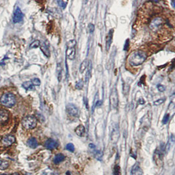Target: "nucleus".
<instances>
[{"mask_svg":"<svg viewBox=\"0 0 175 175\" xmlns=\"http://www.w3.org/2000/svg\"><path fill=\"white\" fill-rule=\"evenodd\" d=\"M165 101V98L158 99V100H157L155 101V102H153V105H155V106H160L161 104H162Z\"/></svg>","mask_w":175,"mask_h":175,"instance_id":"obj_30","label":"nucleus"},{"mask_svg":"<svg viewBox=\"0 0 175 175\" xmlns=\"http://www.w3.org/2000/svg\"><path fill=\"white\" fill-rule=\"evenodd\" d=\"M9 167V163L5 160H0V170L4 171Z\"/></svg>","mask_w":175,"mask_h":175,"instance_id":"obj_21","label":"nucleus"},{"mask_svg":"<svg viewBox=\"0 0 175 175\" xmlns=\"http://www.w3.org/2000/svg\"><path fill=\"white\" fill-rule=\"evenodd\" d=\"M174 137L172 135V137H171V138H170V139H169V142H168V144H167V147H166L167 151H169V149L171 148L172 146V145H173V144H174Z\"/></svg>","mask_w":175,"mask_h":175,"instance_id":"obj_22","label":"nucleus"},{"mask_svg":"<svg viewBox=\"0 0 175 175\" xmlns=\"http://www.w3.org/2000/svg\"><path fill=\"white\" fill-rule=\"evenodd\" d=\"M113 175H121V168L118 165H116L114 167Z\"/></svg>","mask_w":175,"mask_h":175,"instance_id":"obj_23","label":"nucleus"},{"mask_svg":"<svg viewBox=\"0 0 175 175\" xmlns=\"http://www.w3.org/2000/svg\"><path fill=\"white\" fill-rule=\"evenodd\" d=\"M57 71H58L59 81H61V77H62V68H61V66H59V64H58V67H57Z\"/></svg>","mask_w":175,"mask_h":175,"instance_id":"obj_33","label":"nucleus"},{"mask_svg":"<svg viewBox=\"0 0 175 175\" xmlns=\"http://www.w3.org/2000/svg\"><path fill=\"white\" fill-rule=\"evenodd\" d=\"M89 30L90 32V33H93V32L94 31V26L93 24H89Z\"/></svg>","mask_w":175,"mask_h":175,"instance_id":"obj_36","label":"nucleus"},{"mask_svg":"<svg viewBox=\"0 0 175 175\" xmlns=\"http://www.w3.org/2000/svg\"><path fill=\"white\" fill-rule=\"evenodd\" d=\"M27 144L30 148L35 149L38 146V142L36 138L32 137L30 139H29L27 141Z\"/></svg>","mask_w":175,"mask_h":175,"instance_id":"obj_14","label":"nucleus"},{"mask_svg":"<svg viewBox=\"0 0 175 175\" xmlns=\"http://www.w3.org/2000/svg\"><path fill=\"white\" fill-rule=\"evenodd\" d=\"M41 42L39 40H35L31 43V45H30V49H33V48H38L40 47Z\"/></svg>","mask_w":175,"mask_h":175,"instance_id":"obj_24","label":"nucleus"},{"mask_svg":"<svg viewBox=\"0 0 175 175\" xmlns=\"http://www.w3.org/2000/svg\"><path fill=\"white\" fill-rule=\"evenodd\" d=\"M84 83L83 81V80H79V81L76 82L75 83V88L78 90H81L83 87Z\"/></svg>","mask_w":175,"mask_h":175,"instance_id":"obj_26","label":"nucleus"},{"mask_svg":"<svg viewBox=\"0 0 175 175\" xmlns=\"http://www.w3.org/2000/svg\"><path fill=\"white\" fill-rule=\"evenodd\" d=\"M75 45H76V41H75V40H72L69 41L67 43L68 48L75 47Z\"/></svg>","mask_w":175,"mask_h":175,"instance_id":"obj_27","label":"nucleus"},{"mask_svg":"<svg viewBox=\"0 0 175 175\" xmlns=\"http://www.w3.org/2000/svg\"><path fill=\"white\" fill-rule=\"evenodd\" d=\"M45 146L47 149L51 150V149H56L59 146V143L55 140L49 139L45 142Z\"/></svg>","mask_w":175,"mask_h":175,"instance_id":"obj_10","label":"nucleus"},{"mask_svg":"<svg viewBox=\"0 0 175 175\" xmlns=\"http://www.w3.org/2000/svg\"><path fill=\"white\" fill-rule=\"evenodd\" d=\"M66 149H67L68 151H70V152H73V151H75L74 145H73L72 143H68L66 146Z\"/></svg>","mask_w":175,"mask_h":175,"instance_id":"obj_25","label":"nucleus"},{"mask_svg":"<svg viewBox=\"0 0 175 175\" xmlns=\"http://www.w3.org/2000/svg\"><path fill=\"white\" fill-rule=\"evenodd\" d=\"M22 86L23 88L25 89L26 90H30V91H32V90L34 89V87L31 81H25L23 83Z\"/></svg>","mask_w":175,"mask_h":175,"instance_id":"obj_19","label":"nucleus"},{"mask_svg":"<svg viewBox=\"0 0 175 175\" xmlns=\"http://www.w3.org/2000/svg\"><path fill=\"white\" fill-rule=\"evenodd\" d=\"M16 97L13 93H7L3 94L0 98V102L3 106L7 108H12L15 105Z\"/></svg>","mask_w":175,"mask_h":175,"instance_id":"obj_2","label":"nucleus"},{"mask_svg":"<svg viewBox=\"0 0 175 175\" xmlns=\"http://www.w3.org/2000/svg\"><path fill=\"white\" fill-rule=\"evenodd\" d=\"M89 148H91V149H94V148H95V145L94 144H90L89 145Z\"/></svg>","mask_w":175,"mask_h":175,"instance_id":"obj_39","label":"nucleus"},{"mask_svg":"<svg viewBox=\"0 0 175 175\" xmlns=\"http://www.w3.org/2000/svg\"><path fill=\"white\" fill-rule=\"evenodd\" d=\"M163 20L161 17H157L151 22L149 24V28L153 32H155L160 29V28L162 26Z\"/></svg>","mask_w":175,"mask_h":175,"instance_id":"obj_7","label":"nucleus"},{"mask_svg":"<svg viewBox=\"0 0 175 175\" xmlns=\"http://www.w3.org/2000/svg\"><path fill=\"white\" fill-rule=\"evenodd\" d=\"M64 160H65V156L63 153H58L54 158L53 162L55 164H59V163L63 162Z\"/></svg>","mask_w":175,"mask_h":175,"instance_id":"obj_18","label":"nucleus"},{"mask_svg":"<svg viewBox=\"0 0 175 175\" xmlns=\"http://www.w3.org/2000/svg\"><path fill=\"white\" fill-rule=\"evenodd\" d=\"M119 136H120V133H119L118 124H113L111 131V136H110V139H111V142L113 144H116L118 141Z\"/></svg>","mask_w":175,"mask_h":175,"instance_id":"obj_5","label":"nucleus"},{"mask_svg":"<svg viewBox=\"0 0 175 175\" xmlns=\"http://www.w3.org/2000/svg\"><path fill=\"white\" fill-rule=\"evenodd\" d=\"M131 175H144L143 171L138 163L135 164L132 168L131 171Z\"/></svg>","mask_w":175,"mask_h":175,"instance_id":"obj_12","label":"nucleus"},{"mask_svg":"<svg viewBox=\"0 0 175 175\" xmlns=\"http://www.w3.org/2000/svg\"><path fill=\"white\" fill-rule=\"evenodd\" d=\"M75 133H76L77 136H79L80 137H83L85 133V129L84 126L83 125H78L75 129Z\"/></svg>","mask_w":175,"mask_h":175,"instance_id":"obj_16","label":"nucleus"},{"mask_svg":"<svg viewBox=\"0 0 175 175\" xmlns=\"http://www.w3.org/2000/svg\"><path fill=\"white\" fill-rule=\"evenodd\" d=\"M31 82L32 83V84H33V85L34 86H40L41 85V81L40 79H38V78H34L32 80Z\"/></svg>","mask_w":175,"mask_h":175,"instance_id":"obj_28","label":"nucleus"},{"mask_svg":"<svg viewBox=\"0 0 175 175\" xmlns=\"http://www.w3.org/2000/svg\"><path fill=\"white\" fill-rule=\"evenodd\" d=\"M129 86L125 85L123 87V93L125 94V95H127L129 93Z\"/></svg>","mask_w":175,"mask_h":175,"instance_id":"obj_35","label":"nucleus"},{"mask_svg":"<svg viewBox=\"0 0 175 175\" xmlns=\"http://www.w3.org/2000/svg\"><path fill=\"white\" fill-rule=\"evenodd\" d=\"M128 48H129V40H127L126 41L125 46H124V50H128Z\"/></svg>","mask_w":175,"mask_h":175,"instance_id":"obj_37","label":"nucleus"},{"mask_svg":"<svg viewBox=\"0 0 175 175\" xmlns=\"http://www.w3.org/2000/svg\"><path fill=\"white\" fill-rule=\"evenodd\" d=\"M170 118V115L169 114H165V116L163 117V120H162V123L163 124H167L168 123V121L169 120Z\"/></svg>","mask_w":175,"mask_h":175,"instance_id":"obj_32","label":"nucleus"},{"mask_svg":"<svg viewBox=\"0 0 175 175\" xmlns=\"http://www.w3.org/2000/svg\"><path fill=\"white\" fill-rule=\"evenodd\" d=\"M157 88L158 89V91L160 92H163L165 91V86H163V85H161V84L158 85Z\"/></svg>","mask_w":175,"mask_h":175,"instance_id":"obj_34","label":"nucleus"},{"mask_svg":"<svg viewBox=\"0 0 175 175\" xmlns=\"http://www.w3.org/2000/svg\"><path fill=\"white\" fill-rule=\"evenodd\" d=\"M147 59V55L143 50H137L129 57V63L132 66H138L143 64Z\"/></svg>","mask_w":175,"mask_h":175,"instance_id":"obj_1","label":"nucleus"},{"mask_svg":"<svg viewBox=\"0 0 175 175\" xmlns=\"http://www.w3.org/2000/svg\"><path fill=\"white\" fill-rule=\"evenodd\" d=\"M40 49L41 50V51L43 52V53L47 57H50V51L49 49V47H47V45L45 44L44 42H41L40 43Z\"/></svg>","mask_w":175,"mask_h":175,"instance_id":"obj_17","label":"nucleus"},{"mask_svg":"<svg viewBox=\"0 0 175 175\" xmlns=\"http://www.w3.org/2000/svg\"><path fill=\"white\" fill-rule=\"evenodd\" d=\"M57 3H58V5L61 7H62L63 9H65L66 5L68 3V1H62V0H60V1H57Z\"/></svg>","mask_w":175,"mask_h":175,"instance_id":"obj_29","label":"nucleus"},{"mask_svg":"<svg viewBox=\"0 0 175 175\" xmlns=\"http://www.w3.org/2000/svg\"><path fill=\"white\" fill-rule=\"evenodd\" d=\"M88 64L89 63H87V60L86 59L84 60V61L82 62V63L81 64L79 67V72L81 73H83L87 68V67H88Z\"/></svg>","mask_w":175,"mask_h":175,"instance_id":"obj_20","label":"nucleus"},{"mask_svg":"<svg viewBox=\"0 0 175 175\" xmlns=\"http://www.w3.org/2000/svg\"><path fill=\"white\" fill-rule=\"evenodd\" d=\"M144 102H145L144 100L142 98L140 99V100H139V104H144Z\"/></svg>","mask_w":175,"mask_h":175,"instance_id":"obj_40","label":"nucleus"},{"mask_svg":"<svg viewBox=\"0 0 175 175\" xmlns=\"http://www.w3.org/2000/svg\"><path fill=\"white\" fill-rule=\"evenodd\" d=\"M23 17H24V15L22 12L21 9H20L18 7L15 9V11H14L13 20L14 23H19L22 22L23 20Z\"/></svg>","mask_w":175,"mask_h":175,"instance_id":"obj_8","label":"nucleus"},{"mask_svg":"<svg viewBox=\"0 0 175 175\" xmlns=\"http://www.w3.org/2000/svg\"><path fill=\"white\" fill-rule=\"evenodd\" d=\"M102 102L101 100H97L96 102V107H100L102 106Z\"/></svg>","mask_w":175,"mask_h":175,"instance_id":"obj_38","label":"nucleus"},{"mask_svg":"<svg viewBox=\"0 0 175 175\" xmlns=\"http://www.w3.org/2000/svg\"><path fill=\"white\" fill-rule=\"evenodd\" d=\"M113 34H114V30L111 29L109 31V32H108V35L106 36V47L107 50H109L110 47H111L113 39Z\"/></svg>","mask_w":175,"mask_h":175,"instance_id":"obj_13","label":"nucleus"},{"mask_svg":"<svg viewBox=\"0 0 175 175\" xmlns=\"http://www.w3.org/2000/svg\"><path fill=\"white\" fill-rule=\"evenodd\" d=\"M66 56L70 60H73L75 57V48H67L66 49Z\"/></svg>","mask_w":175,"mask_h":175,"instance_id":"obj_15","label":"nucleus"},{"mask_svg":"<svg viewBox=\"0 0 175 175\" xmlns=\"http://www.w3.org/2000/svg\"><path fill=\"white\" fill-rule=\"evenodd\" d=\"M66 110L68 114L69 115H70L71 116L76 117H78L79 116L80 114L79 110L78 109V108L77 106H75L74 104H68V105H66Z\"/></svg>","mask_w":175,"mask_h":175,"instance_id":"obj_6","label":"nucleus"},{"mask_svg":"<svg viewBox=\"0 0 175 175\" xmlns=\"http://www.w3.org/2000/svg\"><path fill=\"white\" fill-rule=\"evenodd\" d=\"M9 117V112L6 110L0 109V124L5 123L7 121Z\"/></svg>","mask_w":175,"mask_h":175,"instance_id":"obj_11","label":"nucleus"},{"mask_svg":"<svg viewBox=\"0 0 175 175\" xmlns=\"http://www.w3.org/2000/svg\"><path fill=\"white\" fill-rule=\"evenodd\" d=\"M11 175H19V174H18V173H14V174H11Z\"/></svg>","mask_w":175,"mask_h":175,"instance_id":"obj_41","label":"nucleus"},{"mask_svg":"<svg viewBox=\"0 0 175 175\" xmlns=\"http://www.w3.org/2000/svg\"><path fill=\"white\" fill-rule=\"evenodd\" d=\"M95 158L98 160H101L102 158V152L100 151H95Z\"/></svg>","mask_w":175,"mask_h":175,"instance_id":"obj_31","label":"nucleus"},{"mask_svg":"<svg viewBox=\"0 0 175 175\" xmlns=\"http://www.w3.org/2000/svg\"><path fill=\"white\" fill-rule=\"evenodd\" d=\"M15 137L13 135H6L2 139L1 143L5 146H9L15 142Z\"/></svg>","mask_w":175,"mask_h":175,"instance_id":"obj_9","label":"nucleus"},{"mask_svg":"<svg viewBox=\"0 0 175 175\" xmlns=\"http://www.w3.org/2000/svg\"><path fill=\"white\" fill-rule=\"evenodd\" d=\"M110 102L112 109H116L118 106V93L116 87L112 89L110 96Z\"/></svg>","mask_w":175,"mask_h":175,"instance_id":"obj_4","label":"nucleus"},{"mask_svg":"<svg viewBox=\"0 0 175 175\" xmlns=\"http://www.w3.org/2000/svg\"><path fill=\"white\" fill-rule=\"evenodd\" d=\"M22 125L26 129H33L37 125V119L34 116H26L23 118Z\"/></svg>","mask_w":175,"mask_h":175,"instance_id":"obj_3","label":"nucleus"}]
</instances>
